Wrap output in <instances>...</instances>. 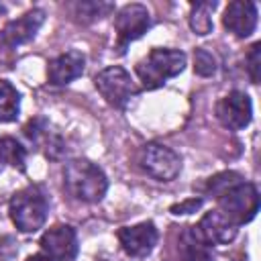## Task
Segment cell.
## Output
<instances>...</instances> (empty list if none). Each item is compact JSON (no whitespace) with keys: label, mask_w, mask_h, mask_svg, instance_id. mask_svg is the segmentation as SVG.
Here are the masks:
<instances>
[{"label":"cell","mask_w":261,"mask_h":261,"mask_svg":"<svg viewBox=\"0 0 261 261\" xmlns=\"http://www.w3.org/2000/svg\"><path fill=\"white\" fill-rule=\"evenodd\" d=\"M239 179H243V177H241L237 171H220V173L208 177V181H206V192L212 194L214 198H218L228 186H232V184L239 181Z\"/></svg>","instance_id":"22"},{"label":"cell","mask_w":261,"mask_h":261,"mask_svg":"<svg viewBox=\"0 0 261 261\" xmlns=\"http://www.w3.org/2000/svg\"><path fill=\"white\" fill-rule=\"evenodd\" d=\"M22 130H24V137L31 143H35L49 159H55V161L61 159L65 145H63L61 137L49 128V122L45 118H31Z\"/></svg>","instance_id":"15"},{"label":"cell","mask_w":261,"mask_h":261,"mask_svg":"<svg viewBox=\"0 0 261 261\" xmlns=\"http://www.w3.org/2000/svg\"><path fill=\"white\" fill-rule=\"evenodd\" d=\"M27 261H51V259L45 253H35V255H29Z\"/></svg>","instance_id":"26"},{"label":"cell","mask_w":261,"mask_h":261,"mask_svg":"<svg viewBox=\"0 0 261 261\" xmlns=\"http://www.w3.org/2000/svg\"><path fill=\"white\" fill-rule=\"evenodd\" d=\"M43 22H45V10L43 8H31L24 14H20L18 18L8 20L0 33V39H2L4 47L14 49V47L24 45L31 39H35V35L39 33Z\"/></svg>","instance_id":"11"},{"label":"cell","mask_w":261,"mask_h":261,"mask_svg":"<svg viewBox=\"0 0 261 261\" xmlns=\"http://www.w3.org/2000/svg\"><path fill=\"white\" fill-rule=\"evenodd\" d=\"M177 255L181 261H212V245L206 243L196 226H186L179 232Z\"/></svg>","instance_id":"16"},{"label":"cell","mask_w":261,"mask_h":261,"mask_svg":"<svg viewBox=\"0 0 261 261\" xmlns=\"http://www.w3.org/2000/svg\"><path fill=\"white\" fill-rule=\"evenodd\" d=\"M218 6L216 0H202V2H196L192 4V12H190V29L204 37L208 33H212V12L214 8Z\"/></svg>","instance_id":"18"},{"label":"cell","mask_w":261,"mask_h":261,"mask_svg":"<svg viewBox=\"0 0 261 261\" xmlns=\"http://www.w3.org/2000/svg\"><path fill=\"white\" fill-rule=\"evenodd\" d=\"M114 10V6L110 2H96V0H86V2H75L71 4V14L77 22L82 24H90V22H96L104 16H108L110 12Z\"/></svg>","instance_id":"17"},{"label":"cell","mask_w":261,"mask_h":261,"mask_svg":"<svg viewBox=\"0 0 261 261\" xmlns=\"http://www.w3.org/2000/svg\"><path fill=\"white\" fill-rule=\"evenodd\" d=\"M202 204H204L202 198H188V200H181L177 204H171L169 212L175 214V216H179V214H192V212H198L202 208Z\"/></svg>","instance_id":"25"},{"label":"cell","mask_w":261,"mask_h":261,"mask_svg":"<svg viewBox=\"0 0 261 261\" xmlns=\"http://www.w3.org/2000/svg\"><path fill=\"white\" fill-rule=\"evenodd\" d=\"M2 14H6V6H4V4H0V16H2Z\"/></svg>","instance_id":"27"},{"label":"cell","mask_w":261,"mask_h":261,"mask_svg":"<svg viewBox=\"0 0 261 261\" xmlns=\"http://www.w3.org/2000/svg\"><path fill=\"white\" fill-rule=\"evenodd\" d=\"M116 239L120 243V249L128 257L143 259L155 249L159 241V232H157V226L151 220H147L133 226H120L116 230Z\"/></svg>","instance_id":"10"},{"label":"cell","mask_w":261,"mask_h":261,"mask_svg":"<svg viewBox=\"0 0 261 261\" xmlns=\"http://www.w3.org/2000/svg\"><path fill=\"white\" fill-rule=\"evenodd\" d=\"M222 24L234 37L247 39L257 29V4L249 2V0L228 2V6L224 8Z\"/></svg>","instance_id":"12"},{"label":"cell","mask_w":261,"mask_h":261,"mask_svg":"<svg viewBox=\"0 0 261 261\" xmlns=\"http://www.w3.org/2000/svg\"><path fill=\"white\" fill-rule=\"evenodd\" d=\"M186 63H188V57L184 51L155 47L143 59L137 61L135 71L145 90H155V88H161L167 80L179 75Z\"/></svg>","instance_id":"2"},{"label":"cell","mask_w":261,"mask_h":261,"mask_svg":"<svg viewBox=\"0 0 261 261\" xmlns=\"http://www.w3.org/2000/svg\"><path fill=\"white\" fill-rule=\"evenodd\" d=\"M245 67H247V73H249V80L251 84H259V77H261V43H253L245 55Z\"/></svg>","instance_id":"23"},{"label":"cell","mask_w":261,"mask_h":261,"mask_svg":"<svg viewBox=\"0 0 261 261\" xmlns=\"http://www.w3.org/2000/svg\"><path fill=\"white\" fill-rule=\"evenodd\" d=\"M0 161L24 171L27 169V149L12 137H0Z\"/></svg>","instance_id":"20"},{"label":"cell","mask_w":261,"mask_h":261,"mask_svg":"<svg viewBox=\"0 0 261 261\" xmlns=\"http://www.w3.org/2000/svg\"><path fill=\"white\" fill-rule=\"evenodd\" d=\"M214 114L218 118V122L228 128V130H243L251 118H253V104L251 98L241 92V90H232L226 96H222L216 106H214Z\"/></svg>","instance_id":"8"},{"label":"cell","mask_w":261,"mask_h":261,"mask_svg":"<svg viewBox=\"0 0 261 261\" xmlns=\"http://www.w3.org/2000/svg\"><path fill=\"white\" fill-rule=\"evenodd\" d=\"M18 255V243L10 234H0V261H12Z\"/></svg>","instance_id":"24"},{"label":"cell","mask_w":261,"mask_h":261,"mask_svg":"<svg viewBox=\"0 0 261 261\" xmlns=\"http://www.w3.org/2000/svg\"><path fill=\"white\" fill-rule=\"evenodd\" d=\"M86 67V57L77 49H69L55 59L49 61L47 65V82L51 86H67L69 82L77 80L84 73Z\"/></svg>","instance_id":"13"},{"label":"cell","mask_w":261,"mask_h":261,"mask_svg":"<svg viewBox=\"0 0 261 261\" xmlns=\"http://www.w3.org/2000/svg\"><path fill=\"white\" fill-rule=\"evenodd\" d=\"M151 27V14L147 10V6L133 2V4H124L122 8L116 10L114 16V31H116V53L124 55L126 47L141 39Z\"/></svg>","instance_id":"6"},{"label":"cell","mask_w":261,"mask_h":261,"mask_svg":"<svg viewBox=\"0 0 261 261\" xmlns=\"http://www.w3.org/2000/svg\"><path fill=\"white\" fill-rule=\"evenodd\" d=\"M196 228L210 245H228L234 241V237L239 232V226L228 216H224L220 210L206 212L200 218V222L196 224Z\"/></svg>","instance_id":"14"},{"label":"cell","mask_w":261,"mask_h":261,"mask_svg":"<svg viewBox=\"0 0 261 261\" xmlns=\"http://www.w3.org/2000/svg\"><path fill=\"white\" fill-rule=\"evenodd\" d=\"M20 112V94L8 82L0 80V122H12Z\"/></svg>","instance_id":"19"},{"label":"cell","mask_w":261,"mask_h":261,"mask_svg":"<svg viewBox=\"0 0 261 261\" xmlns=\"http://www.w3.org/2000/svg\"><path fill=\"white\" fill-rule=\"evenodd\" d=\"M63 188L71 198L96 204L106 196L108 179L96 163L88 159H71L63 165Z\"/></svg>","instance_id":"1"},{"label":"cell","mask_w":261,"mask_h":261,"mask_svg":"<svg viewBox=\"0 0 261 261\" xmlns=\"http://www.w3.org/2000/svg\"><path fill=\"white\" fill-rule=\"evenodd\" d=\"M0 171H2V161H0Z\"/></svg>","instance_id":"28"},{"label":"cell","mask_w":261,"mask_h":261,"mask_svg":"<svg viewBox=\"0 0 261 261\" xmlns=\"http://www.w3.org/2000/svg\"><path fill=\"white\" fill-rule=\"evenodd\" d=\"M218 210L228 216L237 226L251 222L259 212V192L257 186L245 179L228 186L218 198Z\"/></svg>","instance_id":"4"},{"label":"cell","mask_w":261,"mask_h":261,"mask_svg":"<svg viewBox=\"0 0 261 261\" xmlns=\"http://www.w3.org/2000/svg\"><path fill=\"white\" fill-rule=\"evenodd\" d=\"M139 161L143 171L157 181H171L181 171V157L171 147L161 143H147L141 149Z\"/></svg>","instance_id":"7"},{"label":"cell","mask_w":261,"mask_h":261,"mask_svg":"<svg viewBox=\"0 0 261 261\" xmlns=\"http://www.w3.org/2000/svg\"><path fill=\"white\" fill-rule=\"evenodd\" d=\"M41 253H45L51 261H73L77 257V234L69 224H53L39 239Z\"/></svg>","instance_id":"9"},{"label":"cell","mask_w":261,"mask_h":261,"mask_svg":"<svg viewBox=\"0 0 261 261\" xmlns=\"http://www.w3.org/2000/svg\"><path fill=\"white\" fill-rule=\"evenodd\" d=\"M216 57L208 51V49H204V47H198V49H194V71L198 73V75H202V77H210V75H214L216 73Z\"/></svg>","instance_id":"21"},{"label":"cell","mask_w":261,"mask_h":261,"mask_svg":"<svg viewBox=\"0 0 261 261\" xmlns=\"http://www.w3.org/2000/svg\"><path fill=\"white\" fill-rule=\"evenodd\" d=\"M94 86L100 92V96L114 108H124L130 102V98H135L139 92L130 73L120 65H110L98 71L94 77Z\"/></svg>","instance_id":"5"},{"label":"cell","mask_w":261,"mask_h":261,"mask_svg":"<svg viewBox=\"0 0 261 261\" xmlns=\"http://www.w3.org/2000/svg\"><path fill=\"white\" fill-rule=\"evenodd\" d=\"M8 212L12 224L20 232H37L47 220L49 202L39 186H27L10 198Z\"/></svg>","instance_id":"3"}]
</instances>
